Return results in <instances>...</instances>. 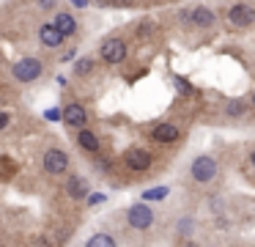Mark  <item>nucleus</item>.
I'll return each mask as SVG.
<instances>
[{
    "label": "nucleus",
    "instance_id": "nucleus-1",
    "mask_svg": "<svg viewBox=\"0 0 255 247\" xmlns=\"http://www.w3.org/2000/svg\"><path fill=\"white\" fill-rule=\"evenodd\" d=\"M11 74H14L17 82L30 85V82H36L41 74H44V63H41V58H36V55H25V58H19L17 63H14Z\"/></svg>",
    "mask_w": 255,
    "mask_h": 247
},
{
    "label": "nucleus",
    "instance_id": "nucleus-2",
    "mask_svg": "<svg viewBox=\"0 0 255 247\" xmlns=\"http://www.w3.org/2000/svg\"><path fill=\"white\" fill-rule=\"evenodd\" d=\"M217 173H220V165H217V159L209 157V154L195 157L192 165H189V176H192V181H198V184H211V181L217 179Z\"/></svg>",
    "mask_w": 255,
    "mask_h": 247
},
{
    "label": "nucleus",
    "instance_id": "nucleus-3",
    "mask_svg": "<svg viewBox=\"0 0 255 247\" xmlns=\"http://www.w3.org/2000/svg\"><path fill=\"white\" fill-rule=\"evenodd\" d=\"M127 55H129V47H127V41H124V38H118V36L105 38V41H102V47H99V58L105 60L107 66L124 63V60H127Z\"/></svg>",
    "mask_w": 255,
    "mask_h": 247
},
{
    "label": "nucleus",
    "instance_id": "nucleus-4",
    "mask_svg": "<svg viewBox=\"0 0 255 247\" xmlns=\"http://www.w3.org/2000/svg\"><path fill=\"white\" fill-rule=\"evenodd\" d=\"M127 223L132 231H148L154 225V209L148 206V201L143 203H132L127 209Z\"/></svg>",
    "mask_w": 255,
    "mask_h": 247
},
{
    "label": "nucleus",
    "instance_id": "nucleus-5",
    "mask_svg": "<svg viewBox=\"0 0 255 247\" xmlns=\"http://www.w3.org/2000/svg\"><path fill=\"white\" fill-rule=\"evenodd\" d=\"M225 22L233 27H250L255 22V5L253 3H244V0H239V3H231L225 11Z\"/></svg>",
    "mask_w": 255,
    "mask_h": 247
},
{
    "label": "nucleus",
    "instance_id": "nucleus-6",
    "mask_svg": "<svg viewBox=\"0 0 255 247\" xmlns=\"http://www.w3.org/2000/svg\"><path fill=\"white\" fill-rule=\"evenodd\" d=\"M181 22H187V25H192V27H200V30H209V27L217 25V14L209 5H195V8L181 11Z\"/></svg>",
    "mask_w": 255,
    "mask_h": 247
},
{
    "label": "nucleus",
    "instance_id": "nucleus-7",
    "mask_svg": "<svg viewBox=\"0 0 255 247\" xmlns=\"http://www.w3.org/2000/svg\"><path fill=\"white\" fill-rule=\"evenodd\" d=\"M69 165H72L69 162V154L61 151V148H47L44 157H41V168H44V173H50V176L66 173Z\"/></svg>",
    "mask_w": 255,
    "mask_h": 247
},
{
    "label": "nucleus",
    "instance_id": "nucleus-8",
    "mask_svg": "<svg viewBox=\"0 0 255 247\" xmlns=\"http://www.w3.org/2000/svg\"><path fill=\"white\" fill-rule=\"evenodd\" d=\"M151 154L145 151V148H140V146H132V148H127V154H124V165H127L129 170H134V173H145V170L151 168Z\"/></svg>",
    "mask_w": 255,
    "mask_h": 247
},
{
    "label": "nucleus",
    "instance_id": "nucleus-9",
    "mask_svg": "<svg viewBox=\"0 0 255 247\" xmlns=\"http://www.w3.org/2000/svg\"><path fill=\"white\" fill-rule=\"evenodd\" d=\"M36 33H39L41 47H47V49H58V47L63 44V38H66L61 30H58V25H55V22H41V25H39V30H36Z\"/></svg>",
    "mask_w": 255,
    "mask_h": 247
},
{
    "label": "nucleus",
    "instance_id": "nucleus-10",
    "mask_svg": "<svg viewBox=\"0 0 255 247\" xmlns=\"http://www.w3.org/2000/svg\"><path fill=\"white\" fill-rule=\"evenodd\" d=\"M61 113H63V124L72 126V129H83V126L88 124V110H85L83 104H77V102L66 104Z\"/></svg>",
    "mask_w": 255,
    "mask_h": 247
},
{
    "label": "nucleus",
    "instance_id": "nucleus-11",
    "mask_svg": "<svg viewBox=\"0 0 255 247\" xmlns=\"http://www.w3.org/2000/svg\"><path fill=\"white\" fill-rule=\"evenodd\" d=\"M63 190H66V195L72 198V201H85V198L91 195V181L85 179V176H69Z\"/></svg>",
    "mask_w": 255,
    "mask_h": 247
},
{
    "label": "nucleus",
    "instance_id": "nucleus-12",
    "mask_svg": "<svg viewBox=\"0 0 255 247\" xmlns=\"http://www.w3.org/2000/svg\"><path fill=\"white\" fill-rule=\"evenodd\" d=\"M178 137H181V129L176 124H170V121H162V124H156L151 129V140L154 143H176Z\"/></svg>",
    "mask_w": 255,
    "mask_h": 247
},
{
    "label": "nucleus",
    "instance_id": "nucleus-13",
    "mask_svg": "<svg viewBox=\"0 0 255 247\" xmlns=\"http://www.w3.org/2000/svg\"><path fill=\"white\" fill-rule=\"evenodd\" d=\"M52 22H55V25H58V30H61L63 33V36H77V19H74V14H72V11H58V14H55V19H52Z\"/></svg>",
    "mask_w": 255,
    "mask_h": 247
},
{
    "label": "nucleus",
    "instance_id": "nucleus-14",
    "mask_svg": "<svg viewBox=\"0 0 255 247\" xmlns=\"http://www.w3.org/2000/svg\"><path fill=\"white\" fill-rule=\"evenodd\" d=\"M77 146L83 148V151H88V154H96L102 143H99V135H96V132H91V129L83 126V129L77 132Z\"/></svg>",
    "mask_w": 255,
    "mask_h": 247
},
{
    "label": "nucleus",
    "instance_id": "nucleus-15",
    "mask_svg": "<svg viewBox=\"0 0 255 247\" xmlns=\"http://www.w3.org/2000/svg\"><path fill=\"white\" fill-rule=\"evenodd\" d=\"M167 195H170V187H154L143 192V201H165Z\"/></svg>",
    "mask_w": 255,
    "mask_h": 247
},
{
    "label": "nucleus",
    "instance_id": "nucleus-16",
    "mask_svg": "<svg viewBox=\"0 0 255 247\" xmlns=\"http://www.w3.org/2000/svg\"><path fill=\"white\" fill-rule=\"evenodd\" d=\"M113 245H116V239L110 234H94L88 239V247H113Z\"/></svg>",
    "mask_w": 255,
    "mask_h": 247
},
{
    "label": "nucleus",
    "instance_id": "nucleus-17",
    "mask_svg": "<svg viewBox=\"0 0 255 247\" xmlns=\"http://www.w3.org/2000/svg\"><path fill=\"white\" fill-rule=\"evenodd\" d=\"M94 71V60L91 58H80L77 63H74V74L77 77H85V74H91Z\"/></svg>",
    "mask_w": 255,
    "mask_h": 247
},
{
    "label": "nucleus",
    "instance_id": "nucleus-18",
    "mask_svg": "<svg viewBox=\"0 0 255 247\" xmlns=\"http://www.w3.org/2000/svg\"><path fill=\"white\" fill-rule=\"evenodd\" d=\"M225 113L228 115H242L244 113V104L239 102V99H231V102H228V107H225Z\"/></svg>",
    "mask_w": 255,
    "mask_h": 247
},
{
    "label": "nucleus",
    "instance_id": "nucleus-19",
    "mask_svg": "<svg viewBox=\"0 0 255 247\" xmlns=\"http://www.w3.org/2000/svg\"><path fill=\"white\" fill-rule=\"evenodd\" d=\"M192 231H195V223H192V220H181V223H178V234H181V236H184V234L189 236Z\"/></svg>",
    "mask_w": 255,
    "mask_h": 247
},
{
    "label": "nucleus",
    "instance_id": "nucleus-20",
    "mask_svg": "<svg viewBox=\"0 0 255 247\" xmlns=\"http://www.w3.org/2000/svg\"><path fill=\"white\" fill-rule=\"evenodd\" d=\"M44 118L47 121H63V113L58 107H50V110H44Z\"/></svg>",
    "mask_w": 255,
    "mask_h": 247
},
{
    "label": "nucleus",
    "instance_id": "nucleus-21",
    "mask_svg": "<svg viewBox=\"0 0 255 247\" xmlns=\"http://www.w3.org/2000/svg\"><path fill=\"white\" fill-rule=\"evenodd\" d=\"M85 201H88V206H99V203H105V195H102V192H91Z\"/></svg>",
    "mask_w": 255,
    "mask_h": 247
},
{
    "label": "nucleus",
    "instance_id": "nucleus-22",
    "mask_svg": "<svg viewBox=\"0 0 255 247\" xmlns=\"http://www.w3.org/2000/svg\"><path fill=\"white\" fill-rule=\"evenodd\" d=\"M8 124H11V113H6V110H0V132L6 129Z\"/></svg>",
    "mask_w": 255,
    "mask_h": 247
},
{
    "label": "nucleus",
    "instance_id": "nucleus-23",
    "mask_svg": "<svg viewBox=\"0 0 255 247\" xmlns=\"http://www.w3.org/2000/svg\"><path fill=\"white\" fill-rule=\"evenodd\" d=\"M74 55H77V49H69V52L58 55V60H61V63H66V60H74Z\"/></svg>",
    "mask_w": 255,
    "mask_h": 247
},
{
    "label": "nucleus",
    "instance_id": "nucleus-24",
    "mask_svg": "<svg viewBox=\"0 0 255 247\" xmlns=\"http://www.w3.org/2000/svg\"><path fill=\"white\" fill-rule=\"evenodd\" d=\"M72 5H74V8H85V5H88V0H72Z\"/></svg>",
    "mask_w": 255,
    "mask_h": 247
},
{
    "label": "nucleus",
    "instance_id": "nucleus-25",
    "mask_svg": "<svg viewBox=\"0 0 255 247\" xmlns=\"http://www.w3.org/2000/svg\"><path fill=\"white\" fill-rule=\"evenodd\" d=\"M41 5H44V8H52V5H55V0H39Z\"/></svg>",
    "mask_w": 255,
    "mask_h": 247
},
{
    "label": "nucleus",
    "instance_id": "nucleus-26",
    "mask_svg": "<svg viewBox=\"0 0 255 247\" xmlns=\"http://www.w3.org/2000/svg\"><path fill=\"white\" fill-rule=\"evenodd\" d=\"M250 165H253V168H255V151L250 154Z\"/></svg>",
    "mask_w": 255,
    "mask_h": 247
},
{
    "label": "nucleus",
    "instance_id": "nucleus-27",
    "mask_svg": "<svg viewBox=\"0 0 255 247\" xmlns=\"http://www.w3.org/2000/svg\"><path fill=\"white\" fill-rule=\"evenodd\" d=\"M250 102H253V107H255V91H253V99H250Z\"/></svg>",
    "mask_w": 255,
    "mask_h": 247
}]
</instances>
